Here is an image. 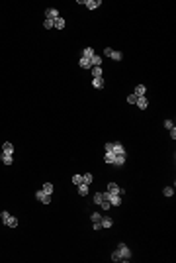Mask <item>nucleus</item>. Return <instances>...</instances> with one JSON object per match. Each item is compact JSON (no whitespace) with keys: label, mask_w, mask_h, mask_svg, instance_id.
<instances>
[{"label":"nucleus","mask_w":176,"mask_h":263,"mask_svg":"<svg viewBox=\"0 0 176 263\" xmlns=\"http://www.w3.org/2000/svg\"><path fill=\"white\" fill-rule=\"evenodd\" d=\"M112 151H114L116 155H127V153H125V147L119 143V141H114V145H112Z\"/></svg>","instance_id":"obj_4"},{"label":"nucleus","mask_w":176,"mask_h":263,"mask_svg":"<svg viewBox=\"0 0 176 263\" xmlns=\"http://www.w3.org/2000/svg\"><path fill=\"white\" fill-rule=\"evenodd\" d=\"M110 53H112V47H106V49H104V55H106V57H110Z\"/></svg>","instance_id":"obj_37"},{"label":"nucleus","mask_w":176,"mask_h":263,"mask_svg":"<svg viewBox=\"0 0 176 263\" xmlns=\"http://www.w3.org/2000/svg\"><path fill=\"white\" fill-rule=\"evenodd\" d=\"M6 226H8V228H16V226H18V218L10 214V218L6 220Z\"/></svg>","instance_id":"obj_16"},{"label":"nucleus","mask_w":176,"mask_h":263,"mask_svg":"<svg viewBox=\"0 0 176 263\" xmlns=\"http://www.w3.org/2000/svg\"><path fill=\"white\" fill-rule=\"evenodd\" d=\"M165 128L166 130H174V122L172 120H165Z\"/></svg>","instance_id":"obj_31"},{"label":"nucleus","mask_w":176,"mask_h":263,"mask_svg":"<svg viewBox=\"0 0 176 263\" xmlns=\"http://www.w3.org/2000/svg\"><path fill=\"white\" fill-rule=\"evenodd\" d=\"M110 204H112V206H119V204H121V197H119V194H112L110 193Z\"/></svg>","instance_id":"obj_12"},{"label":"nucleus","mask_w":176,"mask_h":263,"mask_svg":"<svg viewBox=\"0 0 176 263\" xmlns=\"http://www.w3.org/2000/svg\"><path fill=\"white\" fill-rule=\"evenodd\" d=\"M84 6L88 10H96V8L102 6V0H84Z\"/></svg>","instance_id":"obj_5"},{"label":"nucleus","mask_w":176,"mask_h":263,"mask_svg":"<svg viewBox=\"0 0 176 263\" xmlns=\"http://www.w3.org/2000/svg\"><path fill=\"white\" fill-rule=\"evenodd\" d=\"M125 157H127V155H116V159H114V165L121 167V165L125 163Z\"/></svg>","instance_id":"obj_21"},{"label":"nucleus","mask_w":176,"mask_h":263,"mask_svg":"<svg viewBox=\"0 0 176 263\" xmlns=\"http://www.w3.org/2000/svg\"><path fill=\"white\" fill-rule=\"evenodd\" d=\"M135 104H137V106L141 108V110H145V108L149 106V100H147V96H139V98H137V102H135Z\"/></svg>","instance_id":"obj_9"},{"label":"nucleus","mask_w":176,"mask_h":263,"mask_svg":"<svg viewBox=\"0 0 176 263\" xmlns=\"http://www.w3.org/2000/svg\"><path fill=\"white\" fill-rule=\"evenodd\" d=\"M100 224H102V228H112V226H114V220H112V218H106V216H102Z\"/></svg>","instance_id":"obj_15"},{"label":"nucleus","mask_w":176,"mask_h":263,"mask_svg":"<svg viewBox=\"0 0 176 263\" xmlns=\"http://www.w3.org/2000/svg\"><path fill=\"white\" fill-rule=\"evenodd\" d=\"M127 102H129V104H135V102H137V96H135V94H129V96H127Z\"/></svg>","instance_id":"obj_33"},{"label":"nucleus","mask_w":176,"mask_h":263,"mask_svg":"<svg viewBox=\"0 0 176 263\" xmlns=\"http://www.w3.org/2000/svg\"><path fill=\"white\" fill-rule=\"evenodd\" d=\"M2 153H8V155H14V145H12L10 141H6V143L2 145Z\"/></svg>","instance_id":"obj_8"},{"label":"nucleus","mask_w":176,"mask_h":263,"mask_svg":"<svg viewBox=\"0 0 176 263\" xmlns=\"http://www.w3.org/2000/svg\"><path fill=\"white\" fill-rule=\"evenodd\" d=\"M35 197H37V200H39V202H43V204H49V202H51V194H47L43 189H41V191H37V193H35Z\"/></svg>","instance_id":"obj_2"},{"label":"nucleus","mask_w":176,"mask_h":263,"mask_svg":"<svg viewBox=\"0 0 176 263\" xmlns=\"http://www.w3.org/2000/svg\"><path fill=\"white\" fill-rule=\"evenodd\" d=\"M114 159H116V153L114 151H106V153H104V161H106V163L114 165Z\"/></svg>","instance_id":"obj_14"},{"label":"nucleus","mask_w":176,"mask_h":263,"mask_svg":"<svg viewBox=\"0 0 176 263\" xmlns=\"http://www.w3.org/2000/svg\"><path fill=\"white\" fill-rule=\"evenodd\" d=\"M90 220H92V222H100V220H102V214H100V212H92Z\"/></svg>","instance_id":"obj_27"},{"label":"nucleus","mask_w":176,"mask_h":263,"mask_svg":"<svg viewBox=\"0 0 176 263\" xmlns=\"http://www.w3.org/2000/svg\"><path fill=\"white\" fill-rule=\"evenodd\" d=\"M110 59H114V61H121V59H123V55H121V51H116V49H112Z\"/></svg>","instance_id":"obj_17"},{"label":"nucleus","mask_w":176,"mask_h":263,"mask_svg":"<svg viewBox=\"0 0 176 263\" xmlns=\"http://www.w3.org/2000/svg\"><path fill=\"white\" fill-rule=\"evenodd\" d=\"M108 193H112V194H123V189H119V185L117 183H108Z\"/></svg>","instance_id":"obj_3"},{"label":"nucleus","mask_w":176,"mask_h":263,"mask_svg":"<svg viewBox=\"0 0 176 263\" xmlns=\"http://www.w3.org/2000/svg\"><path fill=\"white\" fill-rule=\"evenodd\" d=\"M92 69V77H102V67H90Z\"/></svg>","instance_id":"obj_22"},{"label":"nucleus","mask_w":176,"mask_h":263,"mask_svg":"<svg viewBox=\"0 0 176 263\" xmlns=\"http://www.w3.org/2000/svg\"><path fill=\"white\" fill-rule=\"evenodd\" d=\"M92 228H94V230H102V224H100V222H92Z\"/></svg>","instance_id":"obj_36"},{"label":"nucleus","mask_w":176,"mask_h":263,"mask_svg":"<svg viewBox=\"0 0 176 263\" xmlns=\"http://www.w3.org/2000/svg\"><path fill=\"white\" fill-rule=\"evenodd\" d=\"M0 159H2L4 165H12V161H14V155H8V153H0Z\"/></svg>","instance_id":"obj_11"},{"label":"nucleus","mask_w":176,"mask_h":263,"mask_svg":"<svg viewBox=\"0 0 176 263\" xmlns=\"http://www.w3.org/2000/svg\"><path fill=\"white\" fill-rule=\"evenodd\" d=\"M112 261H121V255H119V251H117V249L112 253Z\"/></svg>","instance_id":"obj_32"},{"label":"nucleus","mask_w":176,"mask_h":263,"mask_svg":"<svg viewBox=\"0 0 176 263\" xmlns=\"http://www.w3.org/2000/svg\"><path fill=\"white\" fill-rule=\"evenodd\" d=\"M100 206H102L104 210H110V206H112V204H110V200H104V202L100 204Z\"/></svg>","instance_id":"obj_34"},{"label":"nucleus","mask_w":176,"mask_h":263,"mask_svg":"<svg viewBox=\"0 0 176 263\" xmlns=\"http://www.w3.org/2000/svg\"><path fill=\"white\" fill-rule=\"evenodd\" d=\"M8 218H10V212H8V210H4V212H2V222L6 224V220H8Z\"/></svg>","instance_id":"obj_35"},{"label":"nucleus","mask_w":176,"mask_h":263,"mask_svg":"<svg viewBox=\"0 0 176 263\" xmlns=\"http://www.w3.org/2000/svg\"><path fill=\"white\" fill-rule=\"evenodd\" d=\"M92 181H94V177H92L90 173H84V175H82V183H84V185L90 187V185H92Z\"/></svg>","instance_id":"obj_18"},{"label":"nucleus","mask_w":176,"mask_h":263,"mask_svg":"<svg viewBox=\"0 0 176 263\" xmlns=\"http://www.w3.org/2000/svg\"><path fill=\"white\" fill-rule=\"evenodd\" d=\"M133 94H135L137 98H139V96H145V94H147V86H145V85H137L135 90H133Z\"/></svg>","instance_id":"obj_7"},{"label":"nucleus","mask_w":176,"mask_h":263,"mask_svg":"<svg viewBox=\"0 0 176 263\" xmlns=\"http://www.w3.org/2000/svg\"><path fill=\"white\" fill-rule=\"evenodd\" d=\"M80 183H82V175H73V185H80Z\"/></svg>","instance_id":"obj_30"},{"label":"nucleus","mask_w":176,"mask_h":263,"mask_svg":"<svg viewBox=\"0 0 176 263\" xmlns=\"http://www.w3.org/2000/svg\"><path fill=\"white\" fill-rule=\"evenodd\" d=\"M92 55H94V49H92V47H84V51H82V57H86V59H90Z\"/></svg>","instance_id":"obj_23"},{"label":"nucleus","mask_w":176,"mask_h":263,"mask_svg":"<svg viewBox=\"0 0 176 263\" xmlns=\"http://www.w3.org/2000/svg\"><path fill=\"white\" fill-rule=\"evenodd\" d=\"M102 65V57L100 55H92L90 57V67H100Z\"/></svg>","instance_id":"obj_13"},{"label":"nucleus","mask_w":176,"mask_h":263,"mask_svg":"<svg viewBox=\"0 0 176 263\" xmlns=\"http://www.w3.org/2000/svg\"><path fill=\"white\" fill-rule=\"evenodd\" d=\"M80 67H82V69H90V59H86V57H80Z\"/></svg>","instance_id":"obj_26"},{"label":"nucleus","mask_w":176,"mask_h":263,"mask_svg":"<svg viewBox=\"0 0 176 263\" xmlns=\"http://www.w3.org/2000/svg\"><path fill=\"white\" fill-rule=\"evenodd\" d=\"M112 145H114V143H110V141H108V143L104 145V147H106V151H112Z\"/></svg>","instance_id":"obj_38"},{"label":"nucleus","mask_w":176,"mask_h":263,"mask_svg":"<svg viewBox=\"0 0 176 263\" xmlns=\"http://www.w3.org/2000/svg\"><path fill=\"white\" fill-rule=\"evenodd\" d=\"M102 202H104L102 193H96V194H94V204H102Z\"/></svg>","instance_id":"obj_29"},{"label":"nucleus","mask_w":176,"mask_h":263,"mask_svg":"<svg viewBox=\"0 0 176 263\" xmlns=\"http://www.w3.org/2000/svg\"><path fill=\"white\" fill-rule=\"evenodd\" d=\"M59 16H61V14H59V10H57V8H49V10H45V18H51V20H57Z\"/></svg>","instance_id":"obj_6"},{"label":"nucleus","mask_w":176,"mask_h":263,"mask_svg":"<svg viewBox=\"0 0 176 263\" xmlns=\"http://www.w3.org/2000/svg\"><path fill=\"white\" fill-rule=\"evenodd\" d=\"M55 28H57V30H63V28H65V20H63L61 16L55 20Z\"/></svg>","instance_id":"obj_24"},{"label":"nucleus","mask_w":176,"mask_h":263,"mask_svg":"<svg viewBox=\"0 0 176 263\" xmlns=\"http://www.w3.org/2000/svg\"><path fill=\"white\" fill-rule=\"evenodd\" d=\"M43 28H45V30H51V28H55V20H51V18H45V22H43Z\"/></svg>","instance_id":"obj_19"},{"label":"nucleus","mask_w":176,"mask_h":263,"mask_svg":"<svg viewBox=\"0 0 176 263\" xmlns=\"http://www.w3.org/2000/svg\"><path fill=\"white\" fill-rule=\"evenodd\" d=\"M117 251H119V255H121V261H123V263L131 261V249H129V248H127L125 244H119V245H117Z\"/></svg>","instance_id":"obj_1"},{"label":"nucleus","mask_w":176,"mask_h":263,"mask_svg":"<svg viewBox=\"0 0 176 263\" xmlns=\"http://www.w3.org/2000/svg\"><path fill=\"white\" fill-rule=\"evenodd\" d=\"M162 194H165V197H172V194H174V189H172V187H165V191H162Z\"/></svg>","instance_id":"obj_28"},{"label":"nucleus","mask_w":176,"mask_h":263,"mask_svg":"<svg viewBox=\"0 0 176 263\" xmlns=\"http://www.w3.org/2000/svg\"><path fill=\"white\" fill-rule=\"evenodd\" d=\"M92 86H94V89H104V79L102 77H96V79H92Z\"/></svg>","instance_id":"obj_10"},{"label":"nucleus","mask_w":176,"mask_h":263,"mask_svg":"<svg viewBox=\"0 0 176 263\" xmlns=\"http://www.w3.org/2000/svg\"><path fill=\"white\" fill-rule=\"evenodd\" d=\"M41 189L45 191V193L47 194H53V191H55V187H53V183H45L43 187H41Z\"/></svg>","instance_id":"obj_20"},{"label":"nucleus","mask_w":176,"mask_h":263,"mask_svg":"<svg viewBox=\"0 0 176 263\" xmlns=\"http://www.w3.org/2000/svg\"><path fill=\"white\" fill-rule=\"evenodd\" d=\"M78 193H80L82 197H84V194H88V185H84V183H80V185H78Z\"/></svg>","instance_id":"obj_25"}]
</instances>
